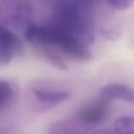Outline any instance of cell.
Instances as JSON below:
<instances>
[{"label": "cell", "mask_w": 134, "mask_h": 134, "mask_svg": "<svg viewBox=\"0 0 134 134\" xmlns=\"http://www.w3.org/2000/svg\"><path fill=\"white\" fill-rule=\"evenodd\" d=\"M32 90L36 99L46 104H58L70 98V94L65 91L44 90L36 87L33 88Z\"/></svg>", "instance_id": "7"}, {"label": "cell", "mask_w": 134, "mask_h": 134, "mask_svg": "<svg viewBox=\"0 0 134 134\" xmlns=\"http://www.w3.org/2000/svg\"><path fill=\"white\" fill-rule=\"evenodd\" d=\"M105 1L111 7L119 10H124L128 9L133 3V0H105Z\"/></svg>", "instance_id": "11"}, {"label": "cell", "mask_w": 134, "mask_h": 134, "mask_svg": "<svg viewBox=\"0 0 134 134\" xmlns=\"http://www.w3.org/2000/svg\"><path fill=\"white\" fill-rule=\"evenodd\" d=\"M109 109V101L101 98L82 105L79 111L78 116L84 123L97 124L105 119Z\"/></svg>", "instance_id": "5"}, {"label": "cell", "mask_w": 134, "mask_h": 134, "mask_svg": "<svg viewBox=\"0 0 134 134\" xmlns=\"http://www.w3.org/2000/svg\"><path fill=\"white\" fill-rule=\"evenodd\" d=\"M99 95L106 100H120L127 103H133V91L130 87L121 83H109L102 86L99 90Z\"/></svg>", "instance_id": "6"}, {"label": "cell", "mask_w": 134, "mask_h": 134, "mask_svg": "<svg viewBox=\"0 0 134 134\" xmlns=\"http://www.w3.org/2000/svg\"><path fill=\"white\" fill-rule=\"evenodd\" d=\"M75 1H77L80 4L88 8L94 3L95 0H75Z\"/></svg>", "instance_id": "13"}, {"label": "cell", "mask_w": 134, "mask_h": 134, "mask_svg": "<svg viewBox=\"0 0 134 134\" xmlns=\"http://www.w3.org/2000/svg\"><path fill=\"white\" fill-rule=\"evenodd\" d=\"M33 7L29 0H1L0 24L9 30H24L31 23Z\"/></svg>", "instance_id": "3"}, {"label": "cell", "mask_w": 134, "mask_h": 134, "mask_svg": "<svg viewBox=\"0 0 134 134\" xmlns=\"http://www.w3.org/2000/svg\"><path fill=\"white\" fill-rule=\"evenodd\" d=\"M86 9L75 0H58L52 24L89 48L94 43L95 34L86 16Z\"/></svg>", "instance_id": "1"}, {"label": "cell", "mask_w": 134, "mask_h": 134, "mask_svg": "<svg viewBox=\"0 0 134 134\" xmlns=\"http://www.w3.org/2000/svg\"><path fill=\"white\" fill-rule=\"evenodd\" d=\"M24 35L34 46L55 47L75 60L86 61L91 57L88 47L81 44L53 24L44 26L31 22L24 30Z\"/></svg>", "instance_id": "2"}, {"label": "cell", "mask_w": 134, "mask_h": 134, "mask_svg": "<svg viewBox=\"0 0 134 134\" xmlns=\"http://www.w3.org/2000/svg\"><path fill=\"white\" fill-rule=\"evenodd\" d=\"M92 134H117L114 130H111L108 129H102L96 131Z\"/></svg>", "instance_id": "12"}, {"label": "cell", "mask_w": 134, "mask_h": 134, "mask_svg": "<svg viewBox=\"0 0 134 134\" xmlns=\"http://www.w3.org/2000/svg\"><path fill=\"white\" fill-rule=\"evenodd\" d=\"M114 131L117 134H133V119L130 116L116 119L114 122Z\"/></svg>", "instance_id": "9"}, {"label": "cell", "mask_w": 134, "mask_h": 134, "mask_svg": "<svg viewBox=\"0 0 134 134\" xmlns=\"http://www.w3.org/2000/svg\"><path fill=\"white\" fill-rule=\"evenodd\" d=\"M24 51V44L13 30L0 24V65H7L15 55Z\"/></svg>", "instance_id": "4"}, {"label": "cell", "mask_w": 134, "mask_h": 134, "mask_svg": "<svg viewBox=\"0 0 134 134\" xmlns=\"http://www.w3.org/2000/svg\"><path fill=\"white\" fill-rule=\"evenodd\" d=\"M13 93L11 85L7 81L0 80V111L12 103Z\"/></svg>", "instance_id": "10"}, {"label": "cell", "mask_w": 134, "mask_h": 134, "mask_svg": "<svg viewBox=\"0 0 134 134\" xmlns=\"http://www.w3.org/2000/svg\"><path fill=\"white\" fill-rule=\"evenodd\" d=\"M39 48L42 54L51 65L59 70L68 71V65L58 48L52 47H41Z\"/></svg>", "instance_id": "8"}]
</instances>
